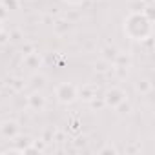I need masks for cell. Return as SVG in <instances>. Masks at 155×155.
<instances>
[{
  "instance_id": "cell-1",
  "label": "cell",
  "mask_w": 155,
  "mask_h": 155,
  "mask_svg": "<svg viewBox=\"0 0 155 155\" xmlns=\"http://www.w3.org/2000/svg\"><path fill=\"white\" fill-rule=\"evenodd\" d=\"M122 33L131 42H146L153 35V17L142 9H131L122 20Z\"/></svg>"
},
{
  "instance_id": "cell-2",
  "label": "cell",
  "mask_w": 155,
  "mask_h": 155,
  "mask_svg": "<svg viewBox=\"0 0 155 155\" xmlns=\"http://www.w3.org/2000/svg\"><path fill=\"white\" fill-rule=\"evenodd\" d=\"M55 99L62 106H71L79 101V86L73 82H60L55 86Z\"/></svg>"
},
{
  "instance_id": "cell-3",
  "label": "cell",
  "mask_w": 155,
  "mask_h": 155,
  "mask_svg": "<svg viewBox=\"0 0 155 155\" xmlns=\"http://www.w3.org/2000/svg\"><path fill=\"white\" fill-rule=\"evenodd\" d=\"M128 99V95H126V91L122 90V88H117V86H113V88H110L106 93H104V97H102V102H104V106L106 108H111V110H115L120 102H124Z\"/></svg>"
},
{
  "instance_id": "cell-4",
  "label": "cell",
  "mask_w": 155,
  "mask_h": 155,
  "mask_svg": "<svg viewBox=\"0 0 155 155\" xmlns=\"http://www.w3.org/2000/svg\"><path fill=\"white\" fill-rule=\"evenodd\" d=\"M26 106H28V110L33 111V113H42V111L46 110V106H48V101H46V97H44L42 91H33V93L28 95Z\"/></svg>"
},
{
  "instance_id": "cell-5",
  "label": "cell",
  "mask_w": 155,
  "mask_h": 155,
  "mask_svg": "<svg viewBox=\"0 0 155 155\" xmlns=\"http://www.w3.org/2000/svg\"><path fill=\"white\" fill-rule=\"evenodd\" d=\"M0 137L6 140H15L17 137H20V124L13 119L2 120L0 122Z\"/></svg>"
},
{
  "instance_id": "cell-6",
  "label": "cell",
  "mask_w": 155,
  "mask_h": 155,
  "mask_svg": "<svg viewBox=\"0 0 155 155\" xmlns=\"http://www.w3.org/2000/svg\"><path fill=\"white\" fill-rule=\"evenodd\" d=\"M97 91L99 88L95 84H82L79 86V99H82L84 102H91L93 99H97Z\"/></svg>"
},
{
  "instance_id": "cell-7",
  "label": "cell",
  "mask_w": 155,
  "mask_h": 155,
  "mask_svg": "<svg viewBox=\"0 0 155 155\" xmlns=\"http://www.w3.org/2000/svg\"><path fill=\"white\" fill-rule=\"evenodd\" d=\"M24 66L29 69H38L42 66V57L38 53H26L24 57Z\"/></svg>"
},
{
  "instance_id": "cell-8",
  "label": "cell",
  "mask_w": 155,
  "mask_h": 155,
  "mask_svg": "<svg viewBox=\"0 0 155 155\" xmlns=\"http://www.w3.org/2000/svg\"><path fill=\"white\" fill-rule=\"evenodd\" d=\"M31 81H33V91H42L44 90V86H46V77L44 75L35 73L31 77Z\"/></svg>"
},
{
  "instance_id": "cell-9",
  "label": "cell",
  "mask_w": 155,
  "mask_h": 155,
  "mask_svg": "<svg viewBox=\"0 0 155 155\" xmlns=\"http://www.w3.org/2000/svg\"><path fill=\"white\" fill-rule=\"evenodd\" d=\"M135 90H137L140 95H146V93L151 91V82H150L148 79H140V81L135 84Z\"/></svg>"
},
{
  "instance_id": "cell-10",
  "label": "cell",
  "mask_w": 155,
  "mask_h": 155,
  "mask_svg": "<svg viewBox=\"0 0 155 155\" xmlns=\"http://www.w3.org/2000/svg\"><path fill=\"white\" fill-rule=\"evenodd\" d=\"M115 110H117V113H119V115H128V113H131V104H130V101L126 99V101H124V102H120Z\"/></svg>"
},
{
  "instance_id": "cell-11",
  "label": "cell",
  "mask_w": 155,
  "mask_h": 155,
  "mask_svg": "<svg viewBox=\"0 0 155 155\" xmlns=\"http://www.w3.org/2000/svg\"><path fill=\"white\" fill-rule=\"evenodd\" d=\"M99 153L101 155H106V153H111V155H117L119 153V150L113 146V144H106V146H102L101 150H99Z\"/></svg>"
},
{
  "instance_id": "cell-12",
  "label": "cell",
  "mask_w": 155,
  "mask_h": 155,
  "mask_svg": "<svg viewBox=\"0 0 155 155\" xmlns=\"http://www.w3.org/2000/svg\"><path fill=\"white\" fill-rule=\"evenodd\" d=\"M9 17V9L6 8V4L4 2H0V20L2 22H6V18Z\"/></svg>"
},
{
  "instance_id": "cell-13",
  "label": "cell",
  "mask_w": 155,
  "mask_h": 155,
  "mask_svg": "<svg viewBox=\"0 0 155 155\" xmlns=\"http://www.w3.org/2000/svg\"><path fill=\"white\" fill-rule=\"evenodd\" d=\"M64 4H68V6H81V4H84L86 0H62Z\"/></svg>"
},
{
  "instance_id": "cell-14",
  "label": "cell",
  "mask_w": 155,
  "mask_h": 155,
  "mask_svg": "<svg viewBox=\"0 0 155 155\" xmlns=\"http://www.w3.org/2000/svg\"><path fill=\"white\" fill-rule=\"evenodd\" d=\"M2 33H4V22L0 20V35H2Z\"/></svg>"
}]
</instances>
